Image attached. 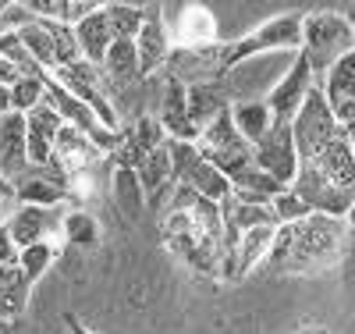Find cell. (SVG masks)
<instances>
[{
	"label": "cell",
	"mask_w": 355,
	"mask_h": 334,
	"mask_svg": "<svg viewBox=\"0 0 355 334\" xmlns=\"http://www.w3.org/2000/svg\"><path fill=\"white\" fill-rule=\"evenodd\" d=\"M348 249V224L341 217L313 214L299 224H281L266 256V270L284 278H313L334 270Z\"/></svg>",
	"instance_id": "6da1fadb"
},
{
	"label": "cell",
	"mask_w": 355,
	"mask_h": 334,
	"mask_svg": "<svg viewBox=\"0 0 355 334\" xmlns=\"http://www.w3.org/2000/svg\"><path fill=\"white\" fill-rule=\"evenodd\" d=\"M302 22H306L302 11H284V15H274V18H266L263 25H256L252 33L224 43V78L239 65L252 60V57L299 53L302 50Z\"/></svg>",
	"instance_id": "7a4b0ae2"
},
{
	"label": "cell",
	"mask_w": 355,
	"mask_h": 334,
	"mask_svg": "<svg viewBox=\"0 0 355 334\" xmlns=\"http://www.w3.org/2000/svg\"><path fill=\"white\" fill-rule=\"evenodd\" d=\"M352 50H355V25L345 18V11H309L306 15L302 53L316 72V82Z\"/></svg>",
	"instance_id": "3957f363"
},
{
	"label": "cell",
	"mask_w": 355,
	"mask_h": 334,
	"mask_svg": "<svg viewBox=\"0 0 355 334\" xmlns=\"http://www.w3.org/2000/svg\"><path fill=\"white\" fill-rule=\"evenodd\" d=\"M199 153H202V160H210L220 174H227L231 181L239 178V174H245L252 164H256V157H252V146L239 135V128H234V121H231V107L217 117V121H210V125L202 128V135H199Z\"/></svg>",
	"instance_id": "277c9868"
},
{
	"label": "cell",
	"mask_w": 355,
	"mask_h": 334,
	"mask_svg": "<svg viewBox=\"0 0 355 334\" xmlns=\"http://www.w3.org/2000/svg\"><path fill=\"white\" fill-rule=\"evenodd\" d=\"M320 82H316V72H313V65L306 60V53L299 50L295 53V65L284 72V78L266 93V107L274 110V121L277 125H291L295 117H299V110L306 107V100H309V93L316 89Z\"/></svg>",
	"instance_id": "5b68a950"
},
{
	"label": "cell",
	"mask_w": 355,
	"mask_h": 334,
	"mask_svg": "<svg viewBox=\"0 0 355 334\" xmlns=\"http://www.w3.org/2000/svg\"><path fill=\"white\" fill-rule=\"evenodd\" d=\"M252 157H256V167L277 178L284 189L295 185V178H299V146H295L291 125H274L252 146Z\"/></svg>",
	"instance_id": "8992f818"
},
{
	"label": "cell",
	"mask_w": 355,
	"mask_h": 334,
	"mask_svg": "<svg viewBox=\"0 0 355 334\" xmlns=\"http://www.w3.org/2000/svg\"><path fill=\"white\" fill-rule=\"evenodd\" d=\"M64 210H68V206H57V210H46V206H15L11 217H8V228H11L15 246H18V249H28V246H36V242L61 238Z\"/></svg>",
	"instance_id": "52a82bcc"
},
{
	"label": "cell",
	"mask_w": 355,
	"mask_h": 334,
	"mask_svg": "<svg viewBox=\"0 0 355 334\" xmlns=\"http://www.w3.org/2000/svg\"><path fill=\"white\" fill-rule=\"evenodd\" d=\"M157 121L164 125L167 139H182V142H199V128L189 114V85H182L174 75L164 72V93H160V114Z\"/></svg>",
	"instance_id": "ba28073f"
},
{
	"label": "cell",
	"mask_w": 355,
	"mask_h": 334,
	"mask_svg": "<svg viewBox=\"0 0 355 334\" xmlns=\"http://www.w3.org/2000/svg\"><path fill=\"white\" fill-rule=\"evenodd\" d=\"M25 142H28V167H50L53 164V149H57V135H61L64 121L50 103H40L33 114H25Z\"/></svg>",
	"instance_id": "9c48e42d"
},
{
	"label": "cell",
	"mask_w": 355,
	"mask_h": 334,
	"mask_svg": "<svg viewBox=\"0 0 355 334\" xmlns=\"http://www.w3.org/2000/svg\"><path fill=\"white\" fill-rule=\"evenodd\" d=\"M167 28H171L174 47L196 50V47H214V43H220V36H217V18H214V11L206 8V4H182V8H178V15H174V25H167Z\"/></svg>",
	"instance_id": "30bf717a"
},
{
	"label": "cell",
	"mask_w": 355,
	"mask_h": 334,
	"mask_svg": "<svg viewBox=\"0 0 355 334\" xmlns=\"http://www.w3.org/2000/svg\"><path fill=\"white\" fill-rule=\"evenodd\" d=\"M160 146H167V132H164V125L157 117H139L132 128H125V142H121V149H117L114 157H107L110 160V167H139L146 157L153 153V149H160Z\"/></svg>",
	"instance_id": "8fae6325"
},
{
	"label": "cell",
	"mask_w": 355,
	"mask_h": 334,
	"mask_svg": "<svg viewBox=\"0 0 355 334\" xmlns=\"http://www.w3.org/2000/svg\"><path fill=\"white\" fill-rule=\"evenodd\" d=\"M135 50H139L142 75L167 68V60L174 53V40H171V28H167L160 8H146V25H142V33L135 40Z\"/></svg>",
	"instance_id": "7c38bea8"
},
{
	"label": "cell",
	"mask_w": 355,
	"mask_h": 334,
	"mask_svg": "<svg viewBox=\"0 0 355 334\" xmlns=\"http://www.w3.org/2000/svg\"><path fill=\"white\" fill-rule=\"evenodd\" d=\"M231 121H234V128H239V135H242L249 146H256L266 132L277 125L274 110L266 107L263 97H259V100H234V103H231Z\"/></svg>",
	"instance_id": "4fadbf2b"
},
{
	"label": "cell",
	"mask_w": 355,
	"mask_h": 334,
	"mask_svg": "<svg viewBox=\"0 0 355 334\" xmlns=\"http://www.w3.org/2000/svg\"><path fill=\"white\" fill-rule=\"evenodd\" d=\"M231 107V97L224 82H202V85H189V114L196 121V128L202 132L210 121H217L224 110Z\"/></svg>",
	"instance_id": "5bb4252c"
},
{
	"label": "cell",
	"mask_w": 355,
	"mask_h": 334,
	"mask_svg": "<svg viewBox=\"0 0 355 334\" xmlns=\"http://www.w3.org/2000/svg\"><path fill=\"white\" fill-rule=\"evenodd\" d=\"M75 40H78V47H82V57L89 60V65L103 68V60H107V50H110V43H114V36H110V25H107V15H103V8H100L96 15H89L85 22H78V25H75Z\"/></svg>",
	"instance_id": "9a60e30c"
},
{
	"label": "cell",
	"mask_w": 355,
	"mask_h": 334,
	"mask_svg": "<svg viewBox=\"0 0 355 334\" xmlns=\"http://www.w3.org/2000/svg\"><path fill=\"white\" fill-rule=\"evenodd\" d=\"M182 185H189L196 196L210 199V203H217V206H224V203L231 199V192H234L231 178H227V174H220L210 160H199V164L189 171V178L182 181Z\"/></svg>",
	"instance_id": "2e32d148"
},
{
	"label": "cell",
	"mask_w": 355,
	"mask_h": 334,
	"mask_svg": "<svg viewBox=\"0 0 355 334\" xmlns=\"http://www.w3.org/2000/svg\"><path fill=\"white\" fill-rule=\"evenodd\" d=\"M103 75L110 82H139L142 78V65H139V50H135V40H114L110 50H107V60H103Z\"/></svg>",
	"instance_id": "e0dca14e"
},
{
	"label": "cell",
	"mask_w": 355,
	"mask_h": 334,
	"mask_svg": "<svg viewBox=\"0 0 355 334\" xmlns=\"http://www.w3.org/2000/svg\"><path fill=\"white\" fill-rule=\"evenodd\" d=\"M61 242H71L78 249H96L100 246V221L82 206H68L61 221Z\"/></svg>",
	"instance_id": "ac0fdd59"
},
{
	"label": "cell",
	"mask_w": 355,
	"mask_h": 334,
	"mask_svg": "<svg viewBox=\"0 0 355 334\" xmlns=\"http://www.w3.org/2000/svg\"><path fill=\"white\" fill-rule=\"evenodd\" d=\"M114 203H117V210L128 217V221H135L142 210H146V192H142V185H139V174L132 171V167H114Z\"/></svg>",
	"instance_id": "d6986e66"
},
{
	"label": "cell",
	"mask_w": 355,
	"mask_h": 334,
	"mask_svg": "<svg viewBox=\"0 0 355 334\" xmlns=\"http://www.w3.org/2000/svg\"><path fill=\"white\" fill-rule=\"evenodd\" d=\"M320 89H323V97H327V103H341V100H352L355 97V50L345 53L338 65L320 78Z\"/></svg>",
	"instance_id": "ffe728a7"
},
{
	"label": "cell",
	"mask_w": 355,
	"mask_h": 334,
	"mask_svg": "<svg viewBox=\"0 0 355 334\" xmlns=\"http://www.w3.org/2000/svg\"><path fill=\"white\" fill-rule=\"evenodd\" d=\"M57 256H61V242H57V238H46V242H36V246L21 249V253H18V267H21V274L36 285V281L46 274V270L57 263Z\"/></svg>",
	"instance_id": "44dd1931"
},
{
	"label": "cell",
	"mask_w": 355,
	"mask_h": 334,
	"mask_svg": "<svg viewBox=\"0 0 355 334\" xmlns=\"http://www.w3.org/2000/svg\"><path fill=\"white\" fill-rule=\"evenodd\" d=\"M103 15L114 40H139L146 25V8H135V4H103Z\"/></svg>",
	"instance_id": "7402d4cb"
},
{
	"label": "cell",
	"mask_w": 355,
	"mask_h": 334,
	"mask_svg": "<svg viewBox=\"0 0 355 334\" xmlns=\"http://www.w3.org/2000/svg\"><path fill=\"white\" fill-rule=\"evenodd\" d=\"M40 103H46V75H21L11 85V110L33 114Z\"/></svg>",
	"instance_id": "603a6c76"
},
{
	"label": "cell",
	"mask_w": 355,
	"mask_h": 334,
	"mask_svg": "<svg viewBox=\"0 0 355 334\" xmlns=\"http://www.w3.org/2000/svg\"><path fill=\"white\" fill-rule=\"evenodd\" d=\"M231 185L239 189V192L259 196V199H266V203H274V199H277V196L284 192V185H281V181H277V178H270L266 171H259L256 164H252V167H249L245 174H239V178H234Z\"/></svg>",
	"instance_id": "cb8c5ba5"
},
{
	"label": "cell",
	"mask_w": 355,
	"mask_h": 334,
	"mask_svg": "<svg viewBox=\"0 0 355 334\" xmlns=\"http://www.w3.org/2000/svg\"><path fill=\"white\" fill-rule=\"evenodd\" d=\"M167 153H171V171H174L178 185H182V181L189 178V171L202 160L199 142H182V139H167Z\"/></svg>",
	"instance_id": "d4e9b609"
},
{
	"label": "cell",
	"mask_w": 355,
	"mask_h": 334,
	"mask_svg": "<svg viewBox=\"0 0 355 334\" xmlns=\"http://www.w3.org/2000/svg\"><path fill=\"white\" fill-rule=\"evenodd\" d=\"M274 217H277V228L281 224H299V221H306V217H313V210H309V203L299 196V192H291V189H284L274 203Z\"/></svg>",
	"instance_id": "484cf974"
},
{
	"label": "cell",
	"mask_w": 355,
	"mask_h": 334,
	"mask_svg": "<svg viewBox=\"0 0 355 334\" xmlns=\"http://www.w3.org/2000/svg\"><path fill=\"white\" fill-rule=\"evenodd\" d=\"M18 246H15V238H11V228L8 221L0 224V267H18Z\"/></svg>",
	"instance_id": "4316f807"
},
{
	"label": "cell",
	"mask_w": 355,
	"mask_h": 334,
	"mask_svg": "<svg viewBox=\"0 0 355 334\" xmlns=\"http://www.w3.org/2000/svg\"><path fill=\"white\" fill-rule=\"evenodd\" d=\"M331 110H334V121H338L341 128H345V125H352V121H355V97H352V100H341V103H334Z\"/></svg>",
	"instance_id": "83f0119b"
},
{
	"label": "cell",
	"mask_w": 355,
	"mask_h": 334,
	"mask_svg": "<svg viewBox=\"0 0 355 334\" xmlns=\"http://www.w3.org/2000/svg\"><path fill=\"white\" fill-rule=\"evenodd\" d=\"M18 78H21V72L11 65V60H4V57H0V85H8V89H11Z\"/></svg>",
	"instance_id": "f1b7e54d"
},
{
	"label": "cell",
	"mask_w": 355,
	"mask_h": 334,
	"mask_svg": "<svg viewBox=\"0 0 355 334\" xmlns=\"http://www.w3.org/2000/svg\"><path fill=\"white\" fill-rule=\"evenodd\" d=\"M18 278H21V267H0V295H4Z\"/></svg>",
	"instance_id": "f546056e"
},
{
	"label": "cell",
	"mask_w": 355,
	"mask_h": 334,
	"mask_svg": "<svg viewBox=\"0 0 355 334\" xmlns=\"http://www.w3.org/2000/svg\"><path fill=\"white\" fill-rule=\"evenodd\" d=\"M0 199H8V203H15V181L0 171Z\"/></svg>",
	"instance_id": "4dcf8cb0"
},
{
	"label": "cell",
	"mask_w": 355,
	"mask_h": 334,
	"mask_svg": "<svg viewBox=\"0 0 355 334\" xmlns=\"http://www.w3.org/2000/svg\"><path fill=\"white\" fill-rule=\"evenodd\" d=\"M64 324H68V331H71V334H93V331H89L78 317H71V313H64Z\"/></svg>",
	"instance_id": "1f68e13d"
},
{
	"label": "cell",
	"mask_w": 355,
	"mask_h": 334,
	"mask_svg": "<svg viewBox=\"0 0 355 334\" xmlns=\"http://www.w3.org/2000/svg\"><path fill=\"white\" fill-rule=\"evenodd\" d=\"M295 334H331V331L323 327V324H316V320H309V324H302V327L295 331Z\"/></svg>",
	"instance_id": "d6a6232c"
},
{
	"label": "cell",
	"mask_w": 355,
	"mask_h": 334,
	"mask_svg": "<svg viewBox=\"0 0 355 334\" xmlns=\"http://www.w3.org/2000/svg\"><path fill=\"white\" fill-rule=\"evenodd\" d=\"M11 114V89L8 85H0V117Z\"/></svg>",
	"instance_id": "836d02e7"
},
{
	"label": "cell",
	"mask_w": 355,
	"mask_h": 334,
	"mask_svg": "<svg viewBox=\"0 0 355 334\" xmlns=\"http://www.w3.org/2000/svg\"><path fill=\"white\" fill-rule=\"evenodd\" d=\"M345 224H348V231H355V203H352V210L345 214Z\"/></svg>",
	"instance_id": "e575fe53"
},
{
	"label": "cell",
	"mask_w": 355,
	"mask_h": 334,
	"mask_svg": "<svg viewBox=\"0 0 355 334\" xmlns=\"http://www.w3.org/2000/svg\"><path fill=\"white\" fill-rule=\"evenodd\" d=\"M11 217V210H8V199H0V224H4Z\"/></svg>",
	"instance_id": "d590c367"
},
{
	"label": "cell",
	"mask_w": 355,
	"mask_h": 334,
	"mask_svg": "<svg viewBox=\"0 0 355 334\" xmlns=\"http://www.w3.org/2000/svg\"><path fill=\"white\" fill-rule=\"evenodd\" d=\"M345 139L355 146V121H352V125H345Z\"/></svg>",
	"instance_id": "8d00e7d4"
},
{
	"label": "cell",
	"mask_w": 355,
	"mask_h": 334,
	"mask_svg": "<svg viewBox=\"0 0 355 334\" xmlns=\"http://www.w3.org/2000/svg\"><path fill=\"white\" fill-rule=\"evenodd\" d=\"M0 334H15V324H8V320H0Z\"/></svg>",
	"instance_id": "74e56055"
},
{
	"label": "cell",
	"mask_w": 355,
	"mask_h": 334,
	"mask_svg": "<svg viewBox=\"0 0 355 334\" xmlns=\"http://www.w3.org/2000/svg\"><path fill=\"white\" fill-rule=\"evenodd\" d=\"M352 149H355V146H352Z\"/></svg>",
	"instance_id": "f35d334b"
}]
</instances>
